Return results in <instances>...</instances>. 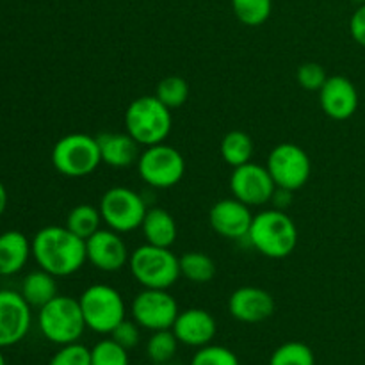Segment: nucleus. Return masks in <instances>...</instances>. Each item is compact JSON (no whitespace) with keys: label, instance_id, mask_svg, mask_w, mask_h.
Returning <instances> with one entry per match:
<instances>
[{"label":"nucleus","instance_id":"f3484780","mask_svg":"<svg viewBox=\"0 0 365 365\" xmlns=\"http://www.w3.org/2000/svg\"><path fill=\"white\" fill-rule=\"evenodd\" d=\"M230 316L239 323L257 324L269 319L274 312V299L267 291L253 285L239 287L228 299Z\"/></svg>","mask_w":365,"mask_h":365},{"label":"nucleus","instance_id":"a878e982","mask_svg":"<svg viewBox=\"0 0 365 365\" xmlns=\"http://www.w3.org/2000/svg\"><path fill=\"white\" fill-rule=\"evenodd\" d=\"M178 339L175 337L173 330L152 331V337L146 342V355L153 365L171 364L178 349Z\"/></svg>","mask_w":365,"mask_h":365},{"label":"nucleus","instance_id":"4be33fe9","mask_svg":"<svg viewBox=\"0 0 365 365\" xmlns=\"http://www.w3.org/2000/svg\"><path fill=\"white\" fill-rule=\"evenodd\" d=\"M57 277L50 274L48 271L41 269L32 271L21 282V296L32 309H41L46 303L52 302L59 292H57Z\"/></svg>","mask_w":365,"mask_h":365},{"label":"nucleus","instance_id":"cd10ccee","mask_svg":"<svg viewBox=\"0 0 365 365\" xmlns=\"http://www.w3.org/2000/svg\"><path fill=\"white\" fill-rule=\"evenodd\" d=\"M155 96L168 107V109H178L184 106L189 98V86L185 78L178 75H170L159 82L155 89Z\"/></svg>","mask_w":365,"mask_h":365},{"label":"nucleus","instance_id":"58836bf2","mask_svg":"<svg viewBox=\"0 0 365 365\" xmlns=\"http://www.w3.org/2000/svg\"><path fill=\"white\" fill-rule=\"evenodd\" d=\"M351 2H355V4H365V0H351Z\"/></svg>","mask_w":365,"mask_h":365},{"label":"nucleus","instance_id":"412c9836","mask_svg":"<svg viewBox=\"0 0 365 365\" xmlns=\"http://www.w3.org/2000/svg\"><path fill=\"white\" fill-rule=\"evenodd\" d=\"M146 242L160 248H171L177 241L178 228L175 217L163 207H150L141 225Z\"/></svg>","mask_w":365,"mask_h":365},{"label":"nucleus","instance_id":"1a4fd4ad","mask_svg":"<svg viewBox=\"0 0 365 365\" xmlns=\"http://www.w3.org/2000/svg\"><path fill=\"white\" fill-rule=\"evenodd\" d=\"M139 177L155 189H170L185 175L184 155L175 146L159 143L146 146L138 160Z\"/></svg>","mask_w":365,"mask_h":365},{"label":"nucleus","instance_id":"ddd939ff","mask_svg":"<svg viewBox=\"0 0 365 365\" xmlns=\"http://www.w3.org/2000/svg\"><path fill=\"white\" fill-rule=\"evenodd\" d=\"M32 307L21 292L0 291V349L18 344L27 337L32 324Z\"/></svg>","mask_w":365,"mask_h":365},{"label":"nucleus","instance_id":"bb28decb","mask_svg":"<svg viewBox=\"0 0 365 365\" xmlns=\"http://www.w3.org/2000/svg\"><path fill=\"white\" fill-rule=\"evenodd\" d=\"M232 11L242 25L259 27L269 20L273 0H232Z\"/></svg>","mask_w":365,"mask_h":365},{"label":"nucleus","instance_id":"72a5a7b5","mask_svg":"<svg viewBox=\"0 0 365 365\" xmlns=\"http://www.w3.org/2000/svg\"><path fill=\"white\" fill-rule=\"evenodd\" d=\"M110 339L116 341L120 346H123L127 351H130L141 341V327L134 319H123L110 331Z\"/></svg>","mask_w":365,"mask_h":365},{"label":"nucleus","instance_id":"aec40b11","mask_svg":"<svg viewBox=\"0 0 365 365\" xmlns=\"http://www.w3.org/2000/svg\"><path fill=\"white\" fill-rule=\"evenodd\" d=\"M32 255V242L18 230L0 234V274L13 277L20 273Z\"/></svg>","mask_w":365,"mask_h":365},{"label":"nucleus","instance_id":"0eeeda50","mask_svg":"<svg viewBox=\"0 0 365 365\" xmlns=\"http://www.w3.org/2000/svg\"><path fill=\"white\" fill-rule=\"evenodd\" d=\"M52 164L64 177H88L95 173L102 164L98 141L93 135L81 134V132L64 135L53 145Z\"/></svg>","mask_w":365,"mask_h":365},{"label":"nucleus","instance_id":"423d86ee","mask_svg":"<svg viewBox=\"0 0 365 365\" xmlns=\"http://www.w3.org/2000/svg\"><path fill=\"white\" fill-rule=\"evenodd\" d=\"M86 327L95 334L110 335V331L127 319L123 296L120 291L106 284L89 285L78 298Z\"/></svg>","mask_w":365,"mask_h":365},{"label":"nucleus","instance_id":"7c9ffc66","mask_svg":"<svg viewBox=\"0 0 365 365\" xmlns=\"http://www.w3.org/2000/svg\"><path fill=\"white\" fill-rule=\"evenodd\" d=\"M191 365H241L237 355L225 346L207 344L198 348L192 356Z\"/></svg>","mask_w":365,"mask_h":365},{"label":"nucleus","instance_id":"f03ea898","mask_svg":"<svg viewBox=\"0 0 365 365\" xmlns=\"http://www.w3.org/2000/svg\"><path fill=\"white\" fill-rule=\"evenodd\" d=\"M248 242L267 259H285L298 246V227L285 210L269 209L255 214Z\"/></svg>","mask_w":365,"mask_h":365},{"label":"nucleus","instance_id":"9b49d317","mask_svg":"<svg viewBox=\"0 0 365 365\" xmlns=\"http://www.w3.org/2000/svg\"><path fill=\"white\" fill-rule=\"evenodd\" d=\"M132 319L150 331L171 330L177 321L178 303L168 289H143L130 305Z\"/></svg>","mask_w":365,"mask_h":365},{"label":"nucleus","instance_id":"f704fd0d","mask_svg":"<svg viewBox=\"0 0 365 365\" xmlns=\"http://www.w3.org/2000/svg\"><path fill=\"white\" fill-rule=\"evenodd\" d=\"M349 34L365 48V4H360L359 9L353 13L351 20H349Z\"/></svg>","mask_w":365,"mask_h":365},{"label":"nucleus","instance_id":"c9c22d12","mask_svg":"<svg viewBox=\"0 0 365 365\" xmlns=\"http://www.w3.org/2000/svg\"><path fill=\"white\" fill-rule=\"evenodd\" d=\"M271 203H273L274 209L287 210L289 205L292 203V191H289V189L277 187V189H274L273 198H271Z\"/></svg>","mask_w":365,"mask_h":365},{"label":"nucleus","instance_id":"c756f323","mask_svg":"<svg viewBox=\"0 0 365 365\" xmlns=\"http://www.w3.org/2000/svg\"><path fill=\"white\" fill-rule=\"evenodd\" d=\"M91 365H130L128 351L113 339H103L91 348Z\"/></svg>","mask_w":365,"mask_h":365},{"label":"nucleus","instance_id":"39448f33","mask_svg":"<svg viewBox=\"0 0 365 365\" xmlns=\"http://www.w3.org/2000/svg\"><path fill=\"white\" fill-rule=\"evenodd\" d=\"M38 327L46 341L57 346L78 342L86 327L78 299L57 294L52 302L39 309Z\"/></svg>","mask_w":365,"mask_h":365},{"label":"nucleus","instance_id":"b1692460","mask_svg":"<svg viewBox=\"0 0 365 365\" xmlns=\"http://www.w3.org/2000/svg\"><path fill=\"white\" fill-rule=\"evenodd\" d=\"M102 223V214H100L98 207L89 205V203H81V205L73 207L68 212L64 227L70 232H73L77 237L86 241V239H89L95 232H98L102 228L100 227Z\"/></svg>","mask_w":365,"mask_h":365},{"label":"nucleus","instance_id":"2f4dec72","mask_svg":"<svg viewBox=\"0 0 365 365\" xmlns=\"http://www.w3.org/2000/svg\"><path fill=\"white\" fill-rule=\"evenodd\" d=\"M48 365H91V349L78 342L61 346L59 351L50 359Z\"/></svg>","mask_w":365,"mask_h":365},{"label":"nucleus","instance_id":"4468645a","mask_svg":"<svg viewBox=\"0 0 365 365\" xmlns=\"http://www.w3.org/2000/svg\"><path fill=\"white\" fill-rule=\"evenodd\" d=\"M86 253L88 262L103 273H118L128 266L127 242L121 239V234L110 228H100L98 232L86 239Z\"/></svg>","mask_w":365,"mask_h":365},{"label":"nucleus","instance_id":"6e6552de","mask_svg":"<svg viewBox=\"0 0 365 365\" xmlns=\"http://www.w3.org/2000/svg\"><path fill=\"white\" fill-rule=\"evenodd\" d=\"M98 209L107 228L118 234H130L141 228L148 207L138 191L118 185L103 192Z\"/></svg>","mask_w":365,"mask_h":365},{"label":"nucleus","instance_id":"c85d7f7f","mask_svg":"<svg viewBox=\"0 0 365 365\" xmlns=\"http://www.w3.org/2000/svg\"><path fill=\"white\" fill-rule=\"evenodd\" d=\"M269 365H316V356L307 344L291 341L274 349Z\"/></svg>","mask_w":365,"mask_h":365},{"label":"nucleus","instance_id":"f8f14e48","mask_svg":"<svg viewBox=\"0 0 365 365\" xmlns=\"http://www.w3.org/2000/svg\"><path fill=\"white\" fill-rule=\"evenodd\" d=\"M274 189H277V184L273 177L267 168L260 164L246 163L234 168L230 175L232 196L248 207H262L269 203Z\"/></svg>","mask_w":365,"mask_h":365},{"label":"nucleus","instance_id":"9d476101","mask_svg":"<svg viewBox=\"0 0 365 365\" xmlns=\"http://www.w3.org/2000/svg\"><path fill=\"white\" fill-rule=\"evenodd\" d=\"M277 187L298 191L309 182L312 173L310 157L302 146L294 143H280L271 150L266 164Z\"/></svg>","mask_w":365,"mask_h":365},{"label":"nucleus","instance_id":"4c0bfd02","mask_svg":"<svg viewBox=\"0 0 365 365\" xmlns=\"http://www.w3.org/2000/svg\"><path fill=\"white\" fill-rule=\"evenodd\" d=\"M0 365H7V362H6V356H4L2 349H0Z\"/></svg>","mask_w":365,"mask_h":365},{"label":"nucleus","instance_id":"e433bc0d","mask_svg":"<svg viewBox=\"0 0 365 365\" xmlns=\"http://www.w3.org/2000/svg\"><path fill=\"white\" fill-rule=\"evenodd\" d=\"M7 209V191H6V185L0 182V216L6 212Z\"/></svg>","mask_w":365,"mask_h":365},{"label":"nucleus","instance_id":"393cba45","mask_svg":"<svg viewBox=\"0 0 365 365\" xmlns=\"http://www.w3.org/2000/svg\"><path fill=\"white\" fill-rule=\"evenodd\" d=\"M180 274L192 284H207L216 274V262L203 252H187L180 257Z\"/></svg>","mask_w":365,"mask_h":365},{"label":"nucleus","instance_id":"2eb2a0df","mask_svg":"<svg viewBox=\"0 0 365 365\" xmlns=\"http://www.w3.org/2000/svg\"><path fill=\"white\" fill-rule=\"evenodd\" d=\"M252 207L239 202L237 198L220 200L212 205L209 212V223L217 235L232 241L248 237L250 227H252L253 214Z\"/></svg>","mask_w":365,"mask_h":365},{"label":"nucleus","instance_id":"5701e85b","mask_svg":"<svg viewBox=\"0 0 365 365\" xmlns=\"http://www.w3.org/2000/svg\"><path fill=\"white\" fill-rule=\"evenodd\" d=\"M255 152L253 139L242 130H232L225 134L221 139L220 153L221 159L232 168L242 166L246 163H252V155Z\"/></svg>","mask_w":365,"mask_h":365},{"label":"nucleus","instance_id":"dca6fc26","mask_svg":"<svg viewBox=\"0 0 365 365\" xmlns=\"http://www.w3.org/2000/svg\"><path fill=\"white\" fill-rule=\"evenodd\" d=\"M359 91L344 75H331L319 89V106L335 121L349 120L359 109Z\"/></svg>","mask_w":365,"mask_h":365},{"label":"nucleus","instance_id":"20e7f679","mask_svg":"<svg viewBox=\"0 0 365 365\" xmlns=\"http://www.w3.org/2000/svg\"><path fill=\"white\" fill-rule=\"evenodd\" d=\"M128 267L143 289H170L182 277L180 259L171 248H160L148 242L130 253Z\"/></svg>","mask_w":365,"mask_h":365},{"label":"nucleus","instance_id":"a211bd4d","mask_svg":"<svg viewBox=\"0 0 365 365\" xmlns=\"http://www.w3.org/2000/svg\"><path fill=\"white\" fill-rule=\"evenodd\" d=\"M173 334L180 344L203 348L216 337L217 324L212 314L203 309H187L178 314L173 324Z\"/></svg>","mask_w":365,"mask_h":365},{"label":"nucleus","instance_id":"6ab92c4d","mask_svg":"<svg viewBox=\"0 0 365 365\" xmlns=\"http://www.w3.org/2000/svg\"><path fill=\"white\" fill-rule=\"evenodd\" d=\"M96 141L100 146L102 164L114 170H125L132 164H138L141 145L128 132H102L96 135Z\"/></svg>","mask_w":365,"mask_h":365},{"label":"nucleus","instance_id":"473e14b6","mask_svg":"<svg viewBox=\"0 0 365 365\" xmlns=\"http://www.w3.org/2000/svg\"><path fill=\"white\" fill-rule=\"evenodd\" d=\"M296 78H298V84L302 86L303 89L319 93V89L323 88L324 82H327L328 75L327 70H324L319 63H305L298 68Z\"/></svg>","mask_w":365,"mask_h":365},{"label":"nucleus","instance_id":"7ed1b4c3","mask_svg":"<svg viewBox=\"0 0 365 365\" xmlns=\"http://www.w3.org/2000/svg\"><path fill=\"white\" fill-rule=\"evenodd\" d=\"M173 118L155 95L139 96L125 113V128L141 146H153L164 143L171 132Z\"/></svg>","mask_w":365,"mask_h":365},{"label":"nucleus","instance_id":"f257e3e1","mask_svg":"<svg viewBox=\"0 0 365 365\" xmlns=\"http://www.w3.org/2000/svg\"><path fill=\"white\" fill-rule=\"evenodd\" d=\"M32 257L53 277H71L88 262L86 241L59 225H48L32 237Z\"/></svg>","mask_w":365,"mask_h":365}]
</instances>
